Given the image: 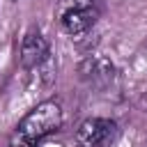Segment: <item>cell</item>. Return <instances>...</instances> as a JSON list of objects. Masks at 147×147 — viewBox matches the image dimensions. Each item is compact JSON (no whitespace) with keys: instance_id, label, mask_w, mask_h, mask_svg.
Here are the masks:
<instances>
[{"instance_id":"6da1fadb","label":"cell","mask_w":147,"mask_h":147,"mask_svg":"<svg viewBox=\"0 0 147 147\" xmlns=\"http://www.w3.org/2000/svg\"><path fill=\"white\" fill-rule=\"evenodd\" d=\"M62 106L57 101L37 103L14 129L9 147H34L41 138L55 133L62 126Z\"/></svg>"},{"instance_id":"7a4b0ae2","label":"cell","mask_w":147,"mask_h":147,"mask_svg":"<svg viewBox=\"0 0 147 147\" xmlns=\"http://www.w3.org/2000/svg\"><path fill=\"white\" fill-rule=\"evenodd\" d=\"M115 133V124L103 117H90L85 119L76 131V145L78 147H103Z\"/></svg>"},{"instance_id":"3957f363","label":"cell","mask_w":147,"mask_h":147,"mask_svg":"<svg viewBox=\"0 0 147 147\" xmlns=\"http://www.w3.org/2000/svg\"><path fill=\"white\" fill-rule=\"evenodd\" d=\"M46 57H48V41H46V37L39 30H30L23 37V41H21V55H18L21 67L23 69H34L41 62H46Z\"/></svg>"},{"instance_id":"277c9868","label":"cell","mask_w":147,"mask_h":147,"mask_svg":"<svg viewBox=\"0 0 147 147\" xmlns=\"http://www.w3.org/2000/svg\"><path fill=\"white\" fill-rule=\"evenodd\" d=\"M62 30L67 32V34H83V32H87V30H92V25L96 23V9L92 7V5H87V2H83V5H74V7H69L64 14H62Z\"/></svg>"}]
</instances>
